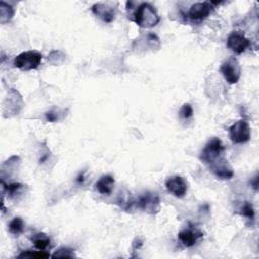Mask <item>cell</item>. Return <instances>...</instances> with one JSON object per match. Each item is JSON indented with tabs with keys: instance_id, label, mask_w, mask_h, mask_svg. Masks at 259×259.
<instances>
[{
	"instance_id": "d6986e66",
	"label": "cell",
	"mask_w": 259,
	"mask_h": 259,
	"mask_svg": "<svg viewBox=\"0 0 259 259\" xmlns=\"http://www.w3.org/2000/svg\"><path fill=\"white\" fill-rule=\"evenodd\" d=\"M193 115V108L189 103H184L180 110H179V116L183 119H188Z\"/></svg>"
},
{
	"instance_id": "2e32d148",
	"label": "cell",
	"mask_w": 259,
	"mask_h": 259,
	"mask_svg": "<svg viewBox=\"0 0 259 259\" xmlns=\"http://www.w3.org/2000/svg\"><path fill=\"white\" fill-rule=\"evenodd\" d=\"M14 14V9L7 3L1 1L0 2V18L1 23H5L9 21Z\"/></svg>"
},
{
	"instance_id": "277c9868",
	"label": "cell",
	"mask_w": 259,
	"mask_h": 259,
	"mask_svg": "<svg viewBox=\"0 0 259 259\" xmlns=\"http://www.w3.org/2000/svg\"><path fill=\"white\" fill-rule=\"evenodd\" d=\"M229 137L234 144H243L251 139V130L247 120L241 119L229 128Z\"/></svg>"
},
{
	"instance_id": "3957f363",
	"label": "cell",
	"mask_w": 259,
	"mask_h": 259,
	"mask_svg": "<svg viewBox=\"0 0 259 259\" xmlns=\"http://www.w3.org/2000/svg\"><path fill=\"white\" fill-rule=\"evenodd\" d=\"M225 151V147L222 143V141L219 138H212L209 140L206 145L204 146L203 150L200 153V160L206 164L209 165L219 158L223 157V153Z\"/></svg>"
},
{
	"instance_id": "ffe728a7",
	"label": "cell",
	"mask_w": 259,
	"mask_h": 259,
	"mask_svg": "<svg viewBox=\"0 0 259 259\" xmlns=\"http://www.w3.org/2000/svg\"><path fill=\"white\" fill-rule=\"evenodd\" d=\"M74 250H72V249H69V248H65V247H63V248H60L59 250H57L53 255H52V257H61V258H70V257H74L75 256V254H74V252H73Z\"/></svg>"
},
{
	"instance_id": "52a82bcc",
	"label": "cell",
	"mask_w": 259,
	"mask_h": 259,
	"mask_svg": "<svg viewBox=\"0 0 259 259\" xmlns=\"http://www.w3.org/2000/svg\"><path fill=\"white\" fill-rule=\"evenodd\" d=\"M214 2H197L190 6L187 11V17L192 21H200L206 18L214 8Z\"/></svg>"
},
{
	"instance_id": "6da1fadb",
	"label": "cell",
	"mask_w": 259,
	"mask_h": 259,
	"mask_svg": "<svg viewBox=\"0 0 259 259\" xmlns=\"http://www.w3.org/2000/svg\"><path fill=\"white\" fill-rule=\"evenodd\" d=\"M133 20L140 27L151 28L159 23L160 17L154 6H152L150 3L143 2L133 13Z\"/></svg>"
},
{
	"instance_id": "8992f818",
	"label": "cell",
	"mask_w": 259,
	"mask_h": 259,
	"mask_svg": "<svg viewBox=\"0 0 259 259\" xmlns=\"http://www.w3.org/2000/svg\"><path fill=\"white\" fill-rule=\"evenodd\" d=\"M161 205L160 197L157 193L147 191L139 196L137 200V206L143 209L145 212L155 214L159 211Z\"/></svg>"
},
{
	"instance_id": "7c38bea8",
	"label": "cell",
	"mask_w": 259,
	"mask_h": 259,
	"mask_svg": "<svg viewBox=\"0 0 259 259\" xmlns=\"http://www.w3.org/2000/svg\"><path fill=\"white\" fill-rule=\"evenodd\" d=\"M92 12L101 20H103L104 22H111L114 20L115 17V8H113L112 6H110L109 4H105V3H95L92 5L91 7Z\"/></svg>"
},
{
	"instance_id": "9c48e42d",
	"label": "cell",
	"mask_w": 259,
	"mask_h": 259,
	"mask_svg": "<svg viewBox=\"0 0 259 259\" xmlns=\"http://www.w3.org/2000/svg\"><path fill=\"white\" fill-rule=\"evenodd\" d=\"M250 40L245 36L242 31H232L227 38L228 48L236 54H242L250 46Z\"/></svg>"
},
{
	"instance_id": "8fae6325",
	"label": "cell",
	"mask_w": 259,
	"mask_h": 259,
	"mask_svg": "<svg viewBox=\"0 0 259 259\" xmlns=\"http://www.w3.org/2000/svg\"><path fill=\"white\" fill-rule=\"evenodd\" d=\"M210 171L220 179H231L234 176V171L229 162L223 157L208 165Z\"/></svg>"
},
{
	"instance_id": "44dd1931",
	"label": "cell",
	"mask_w": 259,
	"mask_h": 259,
	"mask_svg": "<svg viewBox=\"0 0 259 259\" xmlns=\"http://www.w3.org/2000/svg\"><path fill=\"white\" fill-rule=\"evenodd\" d=\"M18 257H34V258H48L50 257V254L45 252V251H36V252H31V251H26L18 255Z\"/></svg>"
},
{
	"instance_id": "5b68a950",
	"label": "cell",
	"mask_w": 259,
	"mask_h": 259,
	"mask_svg": "<svg viewBox=\"0 0 259 259\" xmlns=\"http://www.w3.org/2000/svg\"><path fill=\"white\" fill-rule=\"evenodd\" d=\"M220 72L229 84H236L241 77V67L235 57L227 59L221 66Z\"/></svg>"
},
{
	"instance_id": "ac0fdd59",
	"label": "cell",
	"mask_w": 259,
	"mask_h": 259,
	"mask_svg": "<svg viewBox=\"0 0 259 259\" xmlns=\"http://www.w3.org/2000/svg\"><path fill=\"white\" fill-rule=\"evenodd\" d=\"M2 185L4 186V183L2 182ZM5 187V186H4ZM23 187L22 184L18 183V182H14V183H11L9 185H7L5 188H6V191H7V194L9 195V197L13 198L17 193H19L20 189Z\"/></svg>"
},
{
	"instance_id": "30bf717a",
	"label": "cell",
	"mask_w": 259,
	"mask_h": 259,
	"mask_svg": "<svg viewBox=\"0 0 259 259\" xmlns=\"http://www.w3.org/2000/svg\"><path fill=\"white\" fill-rule=\"evenodd\" d=\"M202 237V232L194 226H189L178 233V240L186 248L194 246Z\"/></svg>"
},
{
	"instance_id": "7a4b0ae2",
	"label": "cell",
	"mask_w": 259,
	"mask_h": 259,
	"mask_svg": "<svg viewBox=\"0 0 259 259\" xmlns=\"http://www.w3.org/2000/svg\"><path fill=\"white\" fill-rule=\"evenodd\" d=\"M42 60V55L37 51H25L14 58L13 66L21 71H30L38 68Z\"/></svg>"
},
{
	"instance_id": "e0dca14e",
	"label": "cell",
	"mask_w": 259,
	"mask_h": 259,
	"mask_svg": "<svg viewBox=\"0 0 259 259\" xmlns=\"http://www.w3.org/2000/svg\"><path fill=\"white\" fill-rule=\"evenodd\" d=\"M240 210H241L240 213H241L243 217L247 218V219L250 220V221H253V220H254V218H255V210H254V207H253L252 203H250V202H248V201H245V203L242 205V207H241Z\"/></svg>"
},
{
	"instance_id": "9a60e30c",
	"label": "cell",
	"mask_w": 259,
	"mask_h": 259,
	"mask_svg": "<svg viewBox=\"0 0 259 259\" xmlns=\"http://www.w3.org/2000/svg\"><path fill=\"white\" fill-rule=\"evenodd\" d=\"M24 227H25V224H24L23 220L19 217H16L9 223L8 230L12 235L18 236L24 231Z\"/></svg>"
},
{
	"instance_id": "4fadbf2b",
	"label": "cell",
	"mask_w": 259,
	"mask_h": 259,
	"mask_svg": "<svg viewBox=\"0 0 259 259\" xmlns=\"http://www.w3.org/2000/svg\"><path fill=\"white\" fill-rule=\"evenodd\" d=\"M115 184V180L114 178L109 175H102L94 184V188L100 193V194H105V195H109L114 187Z\"/></svg>"
},
{
	"instance_id": "5bb4252c",
	"label": "cell",
	"mask_w": 259,
	"mask_h": 259,
	"mask_svg": "<svg viewBox=\"0 0 259 259\" xmlns=\"http://www.w3.org/2000/svg\"><path fill=\"white\" fill-rule=\"evenodd\" d=\"M31 241L34 247L37 250L45 251L48 247H50V238L45 233H36L31 237Z\"/></svg>"
},
{
	"instance_id": "7402d4cb",
	"label": "cell",
	"mask_w": 259,
	"mask_h": 259,
	"mask_svg": "<svg viewBox=\"0 0 259 259\" xmlns=\"http://www.w3.org/2000/svg\"><path fill=\"white\" fill-rule=\"evenodd\" d=\"M46 118H47V120L48 121H50V122H54V121H56L57 119H58V117H57V115L56 114H54V112L53 111H48V112H46Z\"/></svg>"
},
{
	"instance_id": "ba28073f",
	"label": "cell",
	"mask_w": 259,
	"mask_h": 259,
	"mask_svg": "<svg viewBox=\"0 0 259 259\" xmlns=\"http://www.w3.org/2000/svg\"><path fill=\"white\" fill-rule=\"evenodd\" d=\"M165 186L167 190L177 198L184 197L188 189L187 181L179 175L169 176L165 181Z\"/></svg>"
}]
</instances>
